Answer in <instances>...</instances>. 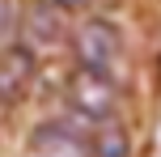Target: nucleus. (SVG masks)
Wrapping results in <instances>:
<instances>
[{"instance_id":"obj_1","label":"nucleus","mask_w":161,"mask_h":157,"mask_svg":"<svg viewBox=\"0 0 161 157\" xmlns=\"http://www.w3.org/2000/svg\"><path fill=\"white\" fill-rule=\"evenodd\" d=\"M76 55H80V72L106 76L110 64L119 59V30H114L110 21H102V17L85 21L76 30Z\"/></svg>"},{"instance_id":"obj_2","label":"nucleus","mask_w":161,"mask_h":157,"mask_svg":"<svg viewBox=\"0 0 161 157\" xmlns=\"http://www.w3.org/2000/svg\"><path fill=\"white\" fill-rule=\"evenodd\" d=\"M34 76V51L30 47H8L0 55V102H13Z\"/></svg>"},{"instance_id":"obj_3","label":"nucleus","mask_w":161,"mask_h":157,"mask_svg":"<svg viewBox=\"0 0 161 157\" xmlns=\"http://www.w3.org/2000/svg\"><path fill=\"white\" fill-rule=\"evenodd\" d=\"M72 98H76V106L85 110V115H102V110L110 106V81L97 76V72H76Z\"/></svg>"},{"instance_id":"obj_4","label":"nucleus","mask_w":161,"mask_h":157,"mask_svg":"<svg viewBox=\"0 0 161 157\" xmlns=\"http://www.w3.org/2000/svg\"><path fill=\"white\" fill-rule=\"evenodd\" d=\"M34 149H42V153H85V140L72 132V123H42L34 132Z\"/></svg>"},{"instance_id":"obj_5","label":"nucleus","mask_w":161,"mask_h":157,"mask_svg":"<svg viewBox=\"0 0 161 157\" xmlns=\"http://www.w3.org/2000/svg\"><path fill=\"white\" fill-rule=\"evenodd\" d=\"M93 157H131V144H127V132L123 123H102L93 136Z\"/></svg>"},{"instance_id":"obj_6","label":"nucleus","mask_w":161,"mask_h":157,"mask_svg":"<svg viewBox=\"0 0 161 157\" xmlns=\"http://www.w3.org/2000/svg\"><path fill=\"white\" fill-rule=\"evenodd\" d=\"M30 34L38 42H55L59 34H64V25H59V8H30Z\"/></svg>"},{"instance_id":"obj_7","label":"nucleus","mask_w":161,"mask_h":157,"mask_svg":"<svg viewBox=\"0 0 161 157\" xmlns=\"http://www.w3.org/2000/svg\"><path fill=\"white\" fill-rule=\"evenodd\" d=\"M8 25H13V8H8V0H0V38L8 34Z\"/></svg>"},{"instance_id":"obj_8","label":"nucleus","mask_w":161,"mask_h":157,"mask_svg":"<svg viewBox=\"0 0 161 157\" xmlns=\"http://www.w3.org/2000/svg\"><path fill=\"white\" fill-rule=\"evenodd\" d=\"M55 8H80V4H89V0H51Z\"/></svg>"}]
</instances>
